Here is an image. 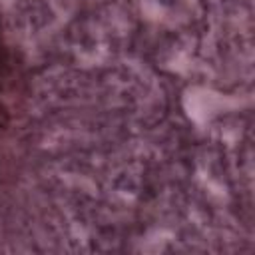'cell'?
<instances>
[{
	"mask_svg": "<svg viewBox=\"0 0 255 255\" xmlns=\"http://www.w3.org/2000/svg\"><path fill=\"white\" fill-rule=\"evenodd\" d=\"M10 80V60H8V50L2 42V36H0V114L4 112L2 110V102H4V92H6V84Z\"/></svg>",
	"mask_w": 255,
	"mask_h": 255,
	"instance_id": "cell-1",
	"label": "cell"
}]
</instances>
